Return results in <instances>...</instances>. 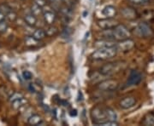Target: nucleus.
I'll use <instances>...</instances> for the list:
<instances>
[{"mask_svg": "<svg viewBox=\"0 0 154 126\" xmlns=\"http://www.w3.org/2000/svg\"><path fill=\"white\" fill-rule=\"evenodd\" d=\"M126 66V64L122 61H116V62H110L107 63L100 68V73L105 76H110L114 73L122 71Z\"/></svg>", "mask_w": 154, "mask_h": 126, "instance_id": "f257e3e1", "label": "nucleus"}, {"mask_svg": "<svg viewBox=\"0 0 154 126\" xmlns=\"http://www.w3.org/2000/svg\"><path fill=\"white\" fill-rule=\"evenodd\" d=\"M117 53L116 47H110V48H101L94 51L92 54V58L94 60H107L114 57Z\"/></svg>", "mask_w": 154, "mask_h": 126, "instance_id": "f03ea898", "label": "nucleus"}, {"mask_svg": "<svg viewBox=\"0 0 154 126\" xmlns=\"http://www.w3.org/2000/svg\"><path fill=\"white\" fill-rule=\"evenodd\" d=\"M91 117L93 119L94 124L96 125H100L101 124L108 121L106 108L101 107H96L93 108L91 112Z\"/></svg>", "mask_w": 154, "mask_h": 126, "instance_id": "7ed1b4c3", "label": "nucleus"}, {"mask_svg": "<svg viewBox=\"0 0 154 126\" xmlns=\"http://www.w3.org/2000/svg\"><path fill=\"white\" fill-rule=\"evenodd\" d=\"M134 33L140 38H150L152 36L153 31L152 28L146 23H139L134 29Z\"/></svg>", "mask_w": 154, "mask_h": 126, "instance_id": "20e7f679", "label": "nucleus"}, {"mask_svg": "<svg viewBox=\"0 0 154 126\" xmlns=\"http://www.w3.org/2000/svg\"><path fill=\"white\" fill-rule=\"evenodd\" d=\"M113 37H114V39L120 40V41L129 39L130 32H129L128 28L125 27L124 25L118 24L116 28H113Z\"/></svg>", "mask_w": 154, "mask_h": 126, "instance_id": "39448f33", "label": "nucleus"}, {"mask_svg": "<svg viewBox=\"0 0 154 126\" xmlns=\"http://www.w3.org/2000/svg\"><path fill=\"white\" fill-rule=\"evenodd\" d=\"M98 87L102 91H113V90H116L118 88V83L116 82V80L107 79V80L99 83Z\"/></svg>", "mask_w": 154, "mask_h": 126, "instance_id": "423d86ee", "label": "nucleus"}, {"mask_svg": "<svg viewBox=\"0 0 154 126\" xmlns=\"http://www.w3.org/2000/svg\"><path fill=\"white\" fill-rule=\"evenodd\" d=\"M116 49L117 51H128L130 49H132L134 47V40L129 39H124V40H121L120 43L116 44Z\"/></svg>", "mask_w": 154, "mask_h": 126, "instance_id": "0eeeda50", "label": "nucleus"}, {"mask_svg": "<svg viewBox=\"0 0 154 126\" xmlns=\"http://www.w3.org/2000/svg\"><path fill=\"white\" fill-rule=\"evenodd\" d=\"M142 80V75L140 72L136 70H133L130 72V75L128 77V79L127 81V85L128 86H132V85H137L140 81Z\"/></svg>", "mask_w": 154, "mask_h": 126, "instance_id": "6e6552de", "label": "nucleus"}, {"mask_svg": "<svg viewBox=\"0 0 154 126\" xmlns=\"http://www.w3.org/2000/svg\"><path fill=\"white\" fill-rule=\"evenodd\" d=\"M118 25V22L112 18H106L104 20H99L98 22V26L101 29H112Z\"/></svg>", "mask_w": 154, "mask_h": 126, "instance_id": "1a4fd4ad", "label": "nucleus"}, {"mask_svg": "<svg viewBox=\"0 0 154 126\" xmlns=\"http://www.w3.org/2000/svg\"><path fill=\"white\" fill-rule=\"evenodd\" d=\"M122 16L128 20H134L137 17V13L131 7H126L121 10Z\"/></svg>", "mask_w": 154, "mask_h": 126, "instance_id": "9d476101", "label": "nucleus"}, {"mask_svg": "<svg viewBox=\"0 0 154 126\" xmlns=\"http://www.w3.org/2000/svg\"><path fill=\"white\" fill-rule=\"evenodd\" d=\"M135 103H136V101L132 96L125 97L120 101V107L122 109H129V108L133 107L135 105Z\"/></svg>", "mask_w": 154, "mask_h": 126, "instance_id": "9b49d317", "label": "nucleus"}, {"mask_svg": "<svg viewBox=\"0 0 154 126\" xmlns=\"http://www.w3.org/2000/svg\"><path fill=\"white\" fill-rule=\"evenodd\" d=\"M56 14L52 10L45 11L43 13V18H44L45 23H47L48 25H51L53 24L56 21Z\"/></svg>", "mask_w": 154, "mask_h": 126, "instance_id": "f8f14e48", "label": "nucleus"}, {"mask_svg": "<svg viewBox=\"0 0 154 126\" xmlns=\"http://www.w3.org/2000/svg\"><path fill=\"white\" fill-rule=\"evenodd\" d=\"M116 43L110 39H103L99 40L95 43V46L99 49L101 48H110V47H116Z\"/></svg>", "mask_w": 154, "mask_h": 126, "instance_id": "ddd939ff", "label": "nucleus"}, {"mask_svg": "<svg viewBox=\"0 0 154 126\" xmlns=\"http://www.w3.org/2000/svg\"><path fill=\"white\" fill-rule=\"evenodd\" d=\"M102 14L106 18H113L116 15V10L114 6L108 5L104 8V10H102Z\"/></svg>", "mask_w": 154, "mask_h": 126, "instance_id": "4468645a", "label": "nucleus"}, {"mask_svg": "<svg viewBox=\"0 0 154 126\" xmlns=\"http://www.w3.org/2000/svg\"><path fill=\"white\" fill-rule=\"evenodd\" d=\"M27 103H28V100L26 98H24V97H22V98L16 100V101L11 102L12 107L16 110H19L20 108H22V107H24Z\"/></svg>", "mask_w": 154, "mask_h": 126, "instance_id": "2eb2a0df", "label": "nucleus"}, {"mask_svg": "<svg viewBox=\"0 0 154 126\" xmlns=\"http://www.w3.org/2000/svg\"><path fill=\"white\" fill-rule=\"evenodd\" d=\"M28 123L30 125H39L42 123V118L38 114H33L28 118Z\"/></svg>", "mask_w": 154, "mask_h": 126, "instance_id": "dca6fc26", "label": "nucleus"}, {"mask_svg": "<svg viewBox=\"0 0 154 126\" xmlns=\"http://www.w3.org/2000/svg\"><path fill=\"white\" fill-rule=\"evenodd\" d=\"M24 21L30 27L35 26V24L37 23V18L33 14H28L24 16Z\"/></svg>", "mask_w": 154, "mask_h": 126, "instance_id": "f3484780", "label": "nucleus"}, {"mask_svg": "<svg viewBox=\"0 0 154 126\" xmlns=\"http://www.w3.org/2000/svg\"><path fill=\"white\" fill-rule=\"evenodd\" d=\"M25 44L28 46V47H35L38 46L39 41L37 40L36 39H34L33 36H27L25 38Z\"/></svg>", "mask_w": 154, "mask_h": 126, "instance_id": "a211bd4d", "label": "nucleus"}, {"mask_svg": "<svg viewBox=\"0 0 154 126\" xmlns=\"http://www.w3.org/2000/svg\"><path fill=\"white\" fill-rule=\"evenodd\" d=\"M45 36H46V33H45V32L43 29H37V30H35L33 32V38L36 39L37 40H38V41L44 39L45 38Z\"/></svg>", "mask_w": 154, "mask_h": 126, "instance_id": "6ab92c4d", "label": "nucleus"}, {"mask_svg": "<svg viewBox=\"0 0 154 126\" xmlns=\"http://www.w3.org/2000/svg\"><path fill=\"white\" fill-rule=\"evenodd\" d=\"M144 125H150L154 126V114L153 113H149L145 117L143 122H142Z\"/></svg>", "mask_w": 154, "mask_h": 126, "instance_id": "aec40b11", "label": "nucleus"}, {"mask_svg": "<svg viewBox=\"0 0 154 126\" xmlns=\"http://www.w3.org/2000/svg\"><path fill=\"white\" fill-rule=\"evenodd\" d=\"M106 113H107V118L108 120L110 121H116L117 120V114L115 111L113 109H111L110 107L106 108Z\"/></svg>", "mask_w": 154, "mask_h": 126, "instance_id": "412c9836", "label": "nucleus"}, {"mask_svg": "<svg viewBox=\"0 0 154 126\" xmlns=\"http://www.w3.org/2000/svg\"><path fill=\"white\" fill-rule=\"evenodd\" d=\"M31 11H32V14L34 15L35 16H39L40 14H42V8L41 7H39L38 5H37L36 4H34L33 3V5L31 7Z\"/></svg>", "mask_w": 154, "mask_h": 126, "instance_id": "4be33fe9", "label": "nucleus"}, {"mask_svg": "<svg viewBox=\"0 0 154 126\" xmlns=\"http://www.w3.org/2000/svg\"><path fill=\"white\" fill-rule=\"evenodd\" d=\"M12 10H11V8L9 5H7V4H1L0 5V11L3 13V14H5V16H6L9 12H11Z\"/></svg>", "mask_w": 154, "mask_h": 126, "instance_id": "5701e85b", "label": "nucleus"}, {"mask_svg": "<svg viewBox=\"0 0 154 126\" xmlns=\"http://www.w3.org/2000/svg\"><path fill=\"white\" fill-rule=\"evenodd\" d=\"M8 22H6L5 20L4 21H0V33H5L6 30L8 29Z\"/></svg>", "mask_w": 154, "mask_h": 126, "instance_id": "b1692460", "label": "nucleus"}, {"mask_svg": "<svg viewBox=\"0 0 154 126\" xmlns=\"http://www.w3.org/2000/svg\"><path fill=\"white\" fill-rule=\"evenodd\" d=\"M6 17H7V19L9 20V21H11V22H14V21H16L17 18V15L14 12L13 10H11V12H9L7 15H6Z\"/></svg>", "mask_w": 154, "mask_h": 126, "instance_id": "393cba45", "label": "nucleus"}, {"mask_svg": "<svg viewBox=\"0 0 154 126\" xmlns=\"http://www.w3.org/2000/svg\"><path fill=\"white\" fill-rule=\"evenodd\" d=\"M22 97H23V95H22V93L15 92V93H13L11 95V97H10V101L12 102V101H16V100H18V99L22 98Z\"/></svg>", "mask_w": 154, "mask_h": 126, "instance_id": "a878e982", "label": "nucleus"}, {"mask_svg": "<svg viewBox=\"0 0 154 126\" xmlns=\"http://www.w3.org/2000/svg\"><path fill=\"white\" fill-rule=\"evenodd\" d=\"M57 33V28H53V27H51V28H49L48 29H46V31H45L46 35H48V36H53V35H55Z\"/></svg>", "mask_w": 154, "mask_h": 126, "instance_id": "bb28decb", "label": "nucleus"}, {"mask_svg": "<svg viewBox=\"0 0 154 126\" xmlns=\"http://www.w3.org/2000/svg\"><path fill=\"white\" fill-rule=\"evenodd\" d=\"M130 3H132L136 5H142V4H146L149 2V0H128Z\"/></svg>", "mask_w": 154, "mask_h": 126, "instance_id": "cd10ccee", "label": "nucleus"}, {"mask_svg": "<svg viewBox=\"0 0 154 126\" xmlns=\"http://www.w3.org/2000/svg\"><path fill=\"white\" fill-rule=\"evenodd\" d=\"M101 126H117L118 125V123L116 122V121H110L108 120L105 122V123H103V124H101L100 125Z\"/></svg>", "mask_w": 154, "mask_h": 126, "instance_id": "c85d7f7f", "label": "nucleus"}, {"mask_svg": "<svg viewBox=\"0 0 154 126\" xmlns=\"http://www.w3.org/2000/svg\"><path fill=\"white\" fill-rule=\"evenodd\" d=\"M22 77L26 80H30L32 78V77H33V75H32V73L29 71H24L22 72Z\"/></svg>", "mask_w": 154, "mask_h": 126, "instance_id": "c756f323", "label": "nucleus"}, {"mask_svg": "<svg viewBox=\"0 0 154 126\" xmlns=\"http://www.w3.org/2000/svg\"><path fill=\"white\" fill-rule=\"evenodd\" d=\"M34 4H36L39 7L43 8L46 5V1L45 0H34Z\"/></svg>", "mask_w": 154, "mask_h": 126, "instance_id": "7c9ffc66", "label": "nucleus"}, {"mask_svg": "<svg viewBox=\"0 0 154 126\" xmlns=\"http://www.w3.org/2000/svg\"><path fill=\"white\" fill-rule=\"evenodd\" d=\"M51 2L55 4H60L61 3H63V0H51Z\"/></svg>", "mask_w": 154, "mask_h": 126, "instance_id": "2f4dec72", "label": "nucleus"}, {"mask_svg": "<svg viewBox=\"0 0 154 126\" xmlns=\"http://www.w3.org/2000/svg\"><path fill=\"white\" fill-rule=\"evenodd\" d=\"M4 20H5V16L0 11V21H4Z\"/></svg>", "mask_w": 154, "mask_h": 126, "instance_id": "473e14b6", "label": "nucleus"}]
</instances>
